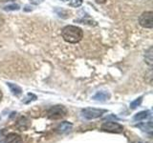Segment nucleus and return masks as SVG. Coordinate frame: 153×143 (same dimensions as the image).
<instances>
[{
    "label": "nucleus",
    "mask_w": 153,
    "mask_h": 143,
    "mask_svg": "<svg viewBox=\"0 0 153 143\" xmlns=\"http://www.w3.org/2000/svg\"><path fill=\"white\" fill-rule=\"evenodd\" d=\"M152 47H150L149 49H148L146 52V55H145V60L146 63L149 65V66H152V63H153V57H152Z\"/></svg>",
    "instance_id": "obj_13"
},
{
    "label": "nucleus",
    "mask_w": 153,
    "mask_h": 143,
    "mask_svg": "<svg viewBox=\"0 0 153 143\" xmlns=\"http://www.w3.org/2000/svg\"><path fill=\"white\" fill-rule=\"evenodd\" d=\"M96 2L99 3V4H103L106 2V0H96Z\"/></svg>",
    "instance_id": "obj_18"
},
{
    "label": "nucleus",
    "mask_w": 153,
    "mask_h": 143,
    "mask_svg": "<svg viewBox=\"0 0 153 143\" xmlns=\"http://www.w3.org/2000/svg\"><path fill=\"white\" fill-rule=\"evenodd\" d=\"M142 100H143V97H139V98H137V99H135L133 102L130 103V108H131V109H135V108H137V107L139 106V105H140V104L142 103Z\"/></svg>",
    "instance_id": "obj_15"
},
{
    "label": "nucleus",
    "mask_w": 153,
    "mask_h": 143,
    "mask_svg": "<svg viewBox=\"0 0 153 143\" xmlns=\"http://www.w3.org/2000/svg\"><path fill=\"white\" fill-rule=\"evenodd\" d=\"M102 131L103 132H107V133H120L123 131V127L115 121H107L104 122L102 127Z\"/></svg>",
    "instance_id": "obj_3"
},
{
    "label": "nucleus",
    "mask_w": 153,
    "mask_h": 143,
    "mask_svg": "<svg viewBox=\"0 0 153 143\" xmlns=\"http://www.w3.org/2000/svg\"><path fill=\"white\" fill-rule=\"evenodd\" d=\"M5 11H16V10H19V6L18 5H9V6H6L4 8Z\"/></svg>",
    "instance_id": "obj_16"
},
{
    "label": "nucleus",
    "mask_w": 153,
    "mask_h": 143,
    "mask_svg": "<svg viewBox=\"0 0 153 143\" xmlns=\"http://www.w3.org/2000/svg\"><path fill=\"white\" fill-rule=\"evenodd\" d=\"M6 143H22V138L16 133H11L5 138Z\"/></svg>",
    "instance_id": "obj_8"
},
{
    "label": "nucleus",
    "mask_w": 153,
    "mask_h": 143,
    "mask_svg": "<svg viewBox=\"0 0 153 143\" xmlns=\"http://www.w3.org/2000/svg\"><path fill=\"white\" fill-rule=\"evenodd\" d=\"M72 128H73V124L68 121H63L59 124V126L56 128V130L59 133H67L72 130Z\"/></svg>",
    "instance_id": "obj_6"
},
{
    "label": "nucleus",
    "mask_w": 153,
    "mask_h": 143,
    "mask_svg": "<svg viewBox=\"0 0 153 143\" xmlns=\"http://www.w3.org/2000/svg\"><path fill=\"white\" fill-rule=\"evenodd\" d=\"M3 24H4V19L1 15H0V27H1Z\"/></svg>",
    "instance_id": "obj_19"
},
{
    "label": "nucleus",
    "mask_w": 153,
    "mask_h": 143,
    "mask_svg": "<svg viewBox=\"0 0 153 143\" xmlns=\"http://www.w3.org/2000/svg\"><path fill=\"white\" fill-rule=\"evenodd\" d=\"M16 127L19 129L20 131H26L27 129L30 127V121H29V119L27 117H20L17 120V123H16Z\"/></svg>",
    "instance_id": "obj_7"
},
{
    "label": "nucleus",
    "mask_w": 153,
    "mask_h": 143,
    "mask_svg": "<svg viewBox=\"0 0 153 143\" xmlns=\"http://www.w3.org/2000/svg\"><path fill=\"white\" fill-rule=\"evenodd\" d=\"M7 85L10 87V89H11L12 94L16 95V97H19V95L22 94V90L19 86L16 84H12V83H7Z\"/></svg>",
    "instance_id": "obj_10"
},
{
    "label": "nucleus",
    "mask_w": 153,
    "mask_h": 143,
    "mask_svg": "<svg viewBox=\"0 0 153 143\" xmlns=\"http://www.w3.org/2000/svg\"><path fill=\"white\" fill-rule=\"evenodd\" d=\"M149 116H150V112L149 111H143V112L138 113L136 116H134V120L140 121V120H143V119L147 118Z\"/></svg>",
    "instance_id": "obj_12"
},
{
    "label": "nucleus",
    "mask_w": 153,
    "mask_h": 143,
    "mask_svg": "<svg viewBox=\"0 0 153 143\" xmlns=\"http://www.w3.org/2000/svg\"><path fill=\"white\" fill-rule=\"evenodd\" d=\"M136 126L140 128L141 130L143 132H146V133H151V132H152V122L151 121L142 123V124H138V125H136Z\"/></svg>",
    "instance_id": "obj_9"
},
{
    "label": "nucleus",
    "mask_w": 153,
    "mask_h": 143,
    "mask_svg": "<svg viewBox=\"0 0 153 143\" xmlns=\"http://www.w3.org/2000/svg\"><path fill=\"white\" fill-rule=\"evenodd\" d=\"M109 97H110L109 94L106 92H99L94 95L93 98L95 100H99V101H104V100L108 99Z\"/></svg>",
    "instance_id": "obj_11"
},
{
    "label": "nucleus",
    "mask_w": 153,
    "mask_h": 143,
    "mask_svg": "<svg viewBox=\"0 0 153 143\" xmlns=\"http://www.w3.org/2000/svg\"><path fill=\"white\" fill-rule=\"evenodd\" d=\"M139 23L143 28L151 29L153 27V13L152 12H145L139 17Z\"/></svg>",
    "instance_id": "obj_5"
},
{
    "label": "nucleus",
    "mask_w": 153,
    "mask_h": 143,
    "mask_svg": "<svg viewBox=\"0 0 153 143\" xmlns=\"http://www.w3.org/2000/svg\"><path fill=\"white\" fill-rule=\"evenodd\" d=\"M61 35L64 41L68 43H78L83 37V32L80 28L76 26H66L62 29Z\"/></svg>",
    "instance_id": "obj_1"
},
{
    "label": "nucleus",
    "mask_w": 153,
    "mask_h": 143,
    "mask_svg": "<svg viewBox=\"0 0 153 143\" xmlns=\"http://www.w3.org/2000/svg\"><path fill=\"white\" fill-rule=\"evenodd\" d=\"M63 2H68L70 6L72 7H79L81 4H82V0H61Z\"/></svg>",
    "instance_id": "obj_14"
},
{
    "label": "nucleus",
    "mask_w": 153,
    "mask_h": 143,
    "mask_svg": "<svg viewBox=\"0 0 153 143\" xmlns=\"http://www.w3.org/2000/svg\"><path fill=\"white\" fill-rule=\"evenodd\" d=\"M2 97H3V94H2V92H1V90H0V101H1Z\"/></svg>",
    "instance_id": "obj_20"
},
{
    "label": "nucleus",
    "mask_w": 153,
    "mask_h": 143,
    "mask_svg": "<svg viewBox=\"0 0 153 143\" xmlns=\"http://www.w3.org/2000/svg\"><path fill=\"white\" fill-rule=\"evenodd\" d=\"M67 110L64 106L61 105H56L51 107L47 112V116L50 119H59L66 116Z\"/></svg>",
    "instance_id": "obj_2"
},
{
    "label": "nucleus",
    "mask_w": 153,
    "mask_h": 143,
    "mask_svg": "<svg viewBox=\"0 0 153 143\" xmlns=\"http://www.w3.org/2000/svg\"><path fill=\"white\" fill-rule=\"evenodd\" d=\"M136 143H145V142H141V141H140V142H136Z\"/></svg>",
    "instance_id": "obj_21"
},
{
    "label": "nucleus",
    "mask_w": 153,
    "mask_h": 143,
    "mask_svg": "<svg viewBox=\"0 0 153 143\" xmlns=\"http://www.w3.org/2000/svg\"><path fill=\"white\" fill-rule=\"evenodd\" d=\"M106 112L105 110H100V109H94V108H86L81 111L82 116L86 119H96L102 116Z\"/></svg>",
    "instance_id": "obj_4"
},
{
    "label": "nucleus",
    "mask_w": 153,
    "mask_h": 143,
    "mask_svg": "<svg viewBox=\"0 0 153 143\" xmlns=\"http://www.w3.org/2000/svg\"><path fill=\"white\" fill-rule=\"evenodd\" d=\"M3 1H7V0H3ZM8 1H10V0H8Z\"/></svg>",
    "instance_id": "obj_22"
},
{
    "label": "nucleus",
    "mask_w": 153,
    "mask_h": 143,
    "mask_svg": "<svg viewBox=\"0 0 153 143\" xmlns=\"http://www.w3.org/2000/svg\"><path fill=\"white\" fill-rule=\"evenodd\" d=\"M30 1L33 4H39L43 1V0H30Z\"/></svg>",
    "instance_id": "obj_17"
}]
</instances>
